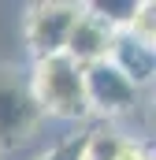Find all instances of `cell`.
<instances>
[{
	"instance_id": "1",
	"label": "cell",
	"mask_w": 156,
	"mask_h": 160,
	"mask_svg": "<svg viewBox=\"0 0 156 160\" xmlns=\"http://www.w3.org/2000/svg\"><path fill=\"white\" fill-rule=\"evenodd\" d=\"M34 93H37L45 116L56 119H85L89 108V86H85V67L75 56H52L34 63Z\"/></svg>"
},
{
	"instance_id": "2",
	"label": "cell",
	"mask_w": 156,
	"mask_h": 160,
	"mask_svg": "<svg viewBox=\"0 0 156 160\" xmlns=\"http://www.w3.org/2000/svg\"><path fill=\"white\" fill-rule=\"evenodd\" d=\"M45 119L37 93H34V75L19 67H0V153L22 145Z\"/></svg>"
},
{
	"instance_id": "3",
	"label": "cell",
	"mask_w": 156,
	"mask_h": 160,
	"mask_svg": "<svg viewBox=\"0 0 156 160\" xmlns=\"http://www.w3.org/2000/svg\"><path fill=\"white\" fill-rule=\"evenodd\" d=\"M85 15V4H67V0H48V4H34L26 11V45L37 60H52L63 56L71 48L78 19Z\"/></svg>"
},
{
	"instance_id": "4",
	"label": "cell",
	"mask_w": 156,
	"mask_h": 160,
	"mask_svg": "<svg viewBox=\"0 0 156 160\" xmlns=\"http://www.w3.org/2000/svg\"><path fill=\"white\" fill-rule=\"evenodd\" d=\"M85 86H89V108L100 116H123L138 104V86L119 71L112 60H100L85 67Z\"/></svg>"
},
{
	"instance_id": "5",
	"label": "cell",
	"mask_w": 156,
	"mask_h": 160,
	"mask_svg": "<svg viewBox=\"0 0 156 160\" xmlns=\"http://www.w3.org/2000/svg\"><path fill=\"white\" fill-rule=\"evenodd\" d=\"M115 38H119V30H112L100 15H93L89 4H85V15L78 19V26H75V38H71L67 56H75L82 67H93V63H100V60H112Z\"/></svg>"
},
{
	"instance_id": "6",
	"label": "cell",
	"mask_w": 156,
	"mask_h": 160,
	"mask_svg": "<svg viewBox=\"0 0 156 160\" xmlns=\"http://www.w3.org/2000/svg\"><path fill=\"white\" fill-rule=\"evenodd\" d=\"M112 63H115V67L134 82L138 89L149 86V82H156V48H153V45H145V41H138L134 34H126V30L115 38Z\"/></svg>"
},
{
	"instance_id": "7",
	"label": "cell",
	"mask_w": 156,
	"mask_h": 160,
	"mask_svg": "<svg viewBox=\"0 0 156 160\" xmlns=\"http://www.w3.org/2000/svg\"><path fill=\"white\" fill-rule=\"evenodd\" d=\"M89 11L93 15H100L112 30H130V22L138 19V11H141V0H93L89 4Z\"/></svg>"
},
{
	"instance_id": "8",
	"label": "cell",
	"mask_w": 156,
	"mask_h": 160,
	"mask_svg": "<svg viewBox=\"0 0 156 160\" xmlns=\"http://www.w3.org/2000/svg\"><path fill=\"white\" fill-rule=\"evenodd\" d=\"M89 142H93V130L89 134H67L34 160H89Z\"/></svg>"
},
{
	"instance_id": "9",
	"label": "cell",
	"mask_w": 156,
	"mask_h": 160,
	"mask_svg": "<svg viewBox=\"0 0 156 160\" xmlns=\"http://www.w3.org/2000/svg\"><path fill=\"white\" fill-rule=\"evenodd\" d=\"M126 34H134L138 41H145V45L156 48V0H141V11H138V19L130 22Z\"/></svg>"
},
{
	"instance_id": "10",
	"label": "cell",
	"mask_w": 156,
	"mask_h": 160,
	"mask_svg": "<svg viewBox=\"0 0 156 160\" xmlns=\"http://www.w3.org/2000/svg\"><path fill=\"white\" fill-rule=\"evenodd\" d=\"M123 138L119 134H104V130H93V142H89V160H115Z\"/></svg>"
},
{
	"instance_id": "11",
	"label": "cell",
	"mask_w": 156,
	"mask_h": 160,
	"mask_svg": "<svg viewBox=\"0 0 156 160\" xmlns=\"http://www.w3.org/2000/svg\"><path fill=\"white\" fill-rule=\"evenodd\" d=\"M115 160H156V153L145 145V142H134V138H123Z\"/></svg>"
},
{
	"instance_id": "12",
	"label": "cell",
	"mask_w": 156,
	"mask_h": 160,
	"mask_svg": "<svg viewBox=\"0 0 156 160\" xmlns=\"http://www.w3.org/2000/svg\"><path fill=\"white\" fill-rule=\"evenodd\" d=\"M153 116H156V93H153Z\"/></svg>"
}]
</instances>
